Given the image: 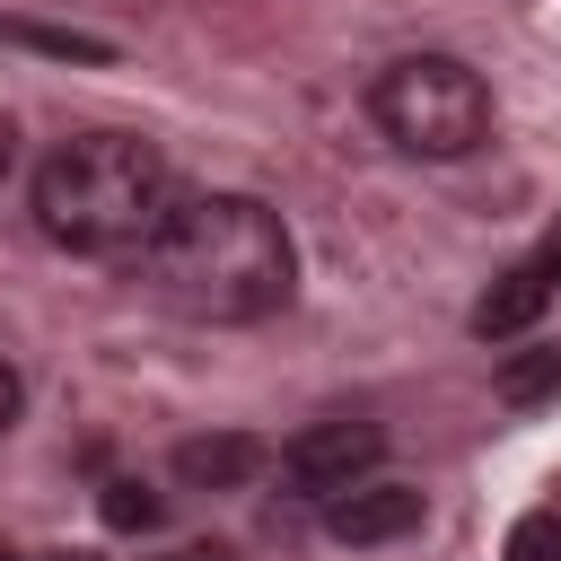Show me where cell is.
I'll list each match as a JSON object with an SVG mask.
<instances>
[{"instance_id": "6da1fadb", "label": "cell", "mask_w": 561, "mask_h": 561, "mask_svg": "<svg viewBox=\"0 0 561 561\" xmlns=\"http://www.w3.org/2000/svg\"><path fill=\"white\" fill-rule=\"evenodd\" d=\"M140 280L158 307L193 324H263L298 289V254L272 202L254 193H175L158 237L140 245Z\"/></svg>"}, {"instance_id": "30bf717a", "label": "cell", "mask_w": 561, "mask_h": 561, "mask_svg": "<svg viewBox=\"0 0 561 561\" xmlns=\"http://www.w3.org/2000/svg\"><path fill=\"white\" fill-rule=\"evenodd\" d=\"M508 561H561V508H535L508 526Z\"/></svg>"}, {"instance_id": "5b68a950", "label": "cell", "mask_w": 561, "mask_h": 561, "mask_svg": "<svg viewBox=\"0 0 561 561\" xmlns=\"http://www.w3.org/2000/svg\"><path fill=\"white\" fill-rule=\"evenodd\" d=\"M324 526L342 543H394V535L421 526V491L412 482H351V491L324 500Z\"/></svg>"}, {"instance_id": "277c9868", "label": "cell", "mask_w": 561, "mask_h": 561, "mask_svg": "<svg viewBox=\"0 0 561 561\" xmlns=\"http://www.w3.org/2000/svg\"><path fill=\"white\" fill-rule=\"evenodd\" d=\"M377 456H386V430L377 421H316V430H298L289 447H280V473L298 482V491H351V482H368L377 473Z\"/></svg>"}, {"instance_id": "7a4b0ae2", "label": "cell", "mask_w": 561, "mask_h": 561, "mask_svg": "<svg viewBox=\"0 0 561 561\" xmlns=\"http://www.w3.org/2000/svg\"><path fill=\"white\" fill-rule=\"evenodd\" d=\"M175 202V175L131 131H70L35 167V228L70 254H140Z\"/></svg>"}, {"instance_id": "8fae6325", "label": "cell", "mask_w": 561, "mask_h": 561, "mask_svg": "<svg viewBox=\"0 0 561 561\" xmlns=\"http://www.w3.org/2000/svg\"><path fill=\"white\" fill-rule=\"evenodd\" d=\"M105 526H114V535H149V526H158V500H149L140 482H105Z\"/></svg>"}, {"instance_id": "2e32d148", "label": "cell", "mask_w": 561, "mask_h": 561, "mask_svg": "<svg viewBox=\"0 0 561 561\" xmlns=\"http://www.w3.org/2000/svg\"><path fill=\"white\" fill-rule=\"evenodd\" d=\"M70 561H79V552H70Z\"/></svg>"}, {"instance_id": "52a82bcc", "label": "cell", "mask_w": 561, "mask_h": 561, "mask_svg": "<svg viewBox=\"0 0 561 561\" xmlns=\"http://www.w3.org/2000/svg\"><path fill=\"white\" fill-rule=\"evenodd\" d=\"M543 298H552V280H543L535 263H517V272H500V280L482 289V307H473V333H482V342H517V333L543 316Z\"/></svg>"}, {"instance_id": "ba28073f", "label": "cell", "mask_w": 561, "mask_h": 561, "mask_svg": "<svg viewBox=\"0 0 561 561\" xmlns=\"http://www.w3.org/2000/svg\"><path fill=\"white\" fill-rule=\"evenodd\" d=\"M0 35H9V44H35V53H53V61H114V44H105V35H88V26H35V18H0Z\"/></svg>"}, {"instance_id": "9c48e42d", "label": "cell", "mask_w": 561, "mask_h": 561, "mask_svg": "<svg viewBox=\"0 0 561 561\" xmlns=\"http://www.w3.org/2000/svg\"><path fill=\"white\" fill-rule=\"evenodd\" d=\"M561 394V351H508L500 359V403H543Z\"/></svg>"}, {"instance_id": "5bb4252c", "label": "cell", "mask_w": 561, "mask_h": 561, "mask_svg": "<svg viewBox=\"0 0 561 561\" xmlns=\"http://www.w3.org/2000/svg\"><path fill=\"white\" fill-rule=\"evenodd\" d=\"M9 158H18V149H9V123H0V175H9Z\"/></svg>"}, {"instance_id": "3957f363", "label": "cell", "mask_w": 561, "mask_h": 561, "mask_svg": "<svg viewBox=\"0 0 561 561\" xmlns=\"http://www.w3.org/2000/svg\"><path fill=\"white\" fill-rule=\"evenodd\" d=\"M368 114L403 158H473L491 131V88L456 53H403L377 70Z\"/></svg>"}, {"instance_id": "8992f818", "label": "cell", "mask_w": 561, "mask_h": 561, "mask_svg": "<svg viewBox=\"0 0 561 561\" xmlns=\"http://www.w3.org/2000/svg\"><path fill=\"white\" fill-rule=\"evenodd\" d=\"M254 473H263V438H245V430H210V438L175 447V482L184 491H237Z\"/></svg>"}, {"instance_id": "9a60e30c", "label": "cell", "mask_w": 561, "mask_h": 561, "mask_svg": "<svg viewBox=\"0 0 561 561\" xmlns=\"http://www.w3.org/2000/svg\"><path fill=\"white\" fill-rule=\"evenodd\" d=\"M0 561H26V552H18V543H0Z\"/></svg>"}, {"instance_id": "7c38bea8", "label": "cell", "mask_w": 561, "mask_h": 561, "mask_svg": "<svg viewBox=\"0 0 561 561\" xmlns=\"http://www.w3.org/2000/svg\"><path fill=\"white\" fill-rule=\"evenodd\" d=\"M18 403H26V386H18V368H9V359H0V438H9V430H18Z\"/></svg>"}, {"instance_id": "4fadbf2b", "label": "cell", "mask_w": 561, "mask_h": 561, "mask_svg": "<svg viewBox=\"0 0 561 561\" xmlns=\"http://www.w3.org/2000/svg\"><path fill=\"white\" fill-rule=\"evenodd\" d=\"M167 561H228L219 543H184V552H167Z\"/></svg>"}]
</instances>
